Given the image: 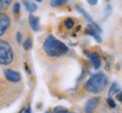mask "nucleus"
<instances>
[{
	"mask_svg": "<svg viewBox=\"0 0 122 113\" xmlns=\"http://www.w3.org/2000/svg\"><path fill=\"white\" fill-rule=\"evenodd\" d=\"M17 43H22V33L20 32L17 33Z\"/></svg>",
	"mask_w": 122,
	"mask_h": 113,
	"instance_id": "nucleus-19",
	"label": "nucleus"
},
{
	"mask_svg": "<svg viewBox=\"0 0 122 113\" xmlns=\"http://www.w3.org/2000/svg\"><path fill=\"white\" fill-rule=\"evenodd\" d=\"M67 1H68V0H51L50 5H51L52 7H60L62 5L67 4Z\"/></svg>",
	"mask_w": 122,
	"mask_h": 113,
	"instance_id": "nucleus-12",
	"label": "nucleus"
},
{
	"mask_svg": "<svg viewBox=\"0 0 122 113\" xmlns=\"http://www.w3.org/2000/svg\"><path fill=\"white\" fill-rule=\"evenodd\" d=\"M97 1H98V0H87V2H88L89 5H92V6L96 5V4H97Z\"/></svg>",
	"mask_w": 122,
	"mask_h": 113,
	"instance_id": "nucleus-21",
	"label": "nucleus"
},
{
	"mask_svg": "<svg viewBox=\"0 0 122 113\" xmlns=\"http://www.w3.org/2000/svg\"><path fill=\"white\" fill-rule=\"evenodd\" d=\"M9 26H10V19L6 14L1 11L0 13V36H2L8 31Z\"/></svg>",
	"mask_w": 122,
	"mask_h": 113,
	"instance_id": "nucleus-4",
	"label": "nucleus"
},
{
	"mask_svg": "<svg viewBox=\"0 0 122 113\" xmlns=\"http://www.w3.org/2000/svg\"><path fill=\"white\" fill-rule=\"evenodd\" d=\"M61 113H74V112H70V111H67V110H65L63 112H61Z\"/></svg>",
	"mask_w": 122,
	"mask_h": 113,
	"instance_id": "nucleus-24",
	"label": "nucleus"
},
{
	"mask_svg": "<svg viewBox=\"0 0 122 113\" xmlns=\"http://www.w3.org/2000/svg\"><path fill=\"white\" fill-rule=\"evenodd\" d=\"M23 46H24V49H25V50H27V51H28V50H30V49H32V46H33L32 40H30V39H27L26 41L23 43Z\"/></svg>",
	"mask_w": 122,
	"mask_h": 113,
	"instance_id": "nucleus-15",
	"label": "nucleus"
},
{
	"mask_svg": "<svg viewBox=\"0 0 122 113\" xmlns=\"http://www.w3.org/2000/svg\"><path fill=\"white\" fill-rule=\"evenodd\" d=\"M25 113H30V106H26V110H25Z\"/></svg>",
	"mask_w": 122,
	"mask_h": 113,
	"instance_id": "nucleus-23",
	"label": "nucleus"
},
{
	"mask_svg": "<svg viewBox=\"0 0 122 113\" xmlns=\"http://www.w3.org/2000/svg\"><path fill=\"white\" fill-rule=\"evenodd\" d=\"M45 113H53V112H52V111H46Z\"/></svg>",
	"mask_w": 122,
	"mask_h": 113,
	"instance_id": "nucleus-25",
	"label": "nucleus"
},
{
	"mask_svg": "<svg viewBox=\"0 0 122 113\" xmlns=\"http://www.w3.org/2000/svg\"><path fill=\"white\" fill-rule=\"evenodd\" d=\"M19 10H20V5L18 4V2H16V4L14 5V8H13V11L15 15H18L19 14Z\"/></svg>",
	"mask_w": 122,
	"mask_h": 113,
	"instance_id": "nucleus-16",
	"label": "nucleus"
},
{
	"mask_svg": "<svg viewBox=\"0 0 122 113\" xmlns=\"http://www.w3.org/2000/svg\"><path fill=\"white\" fill-rule=\"evenodd\" d=\"M119 92H120V85L118 83H113L111 85V88H110V91H109V95L113 96L115 94H118Z\"/></svg>",
	"mask_w": 122,
	"mask_h": 113,
	"instance_id": "nucleus-10",
	"label": "nucleus"
},
{
	"mask_svg": "<svg viewBox=\"0 0 122 113\" xmlns=\"http://www.w3.org/2000/svg\"><path fill=\"white\" fill-rule=\"evenodd\" d=\"M43 50L50 56H60L68 52V46L65 43L58 41L54 36L49 35L43 43Z\"/></svg>",
	"mask_w": 122,
	"mask_h": 113,
	"instance_id": "nucleus-1",
	"label": "nucleus"
},
{
	"mask_svg": "<svg viewBox=\"0 0 122 113\" xmlns=\"http://www.w3.org/2000/svg\"><path fill=\"white\" fill-rule=\"evenodd\" d=\"M35 1H37V2H41V1H42V0H35Z\"/></svg>",
	"mask_w": 122,
	"mask_h": 113,
	"instance_id": "nucleus-26",
	"label": "nucleus"
},
{
	"mask_svg": "<svg viewBox=\"0 0 122 113\" xmlns=\"http://www.w3.org/2000/svg\"><path fill=\"white\" fill-rule=\"evenodd\" d=\"M86 56L89 58V60L92 61V63L94 66L95 69H98L101 67V58L96 52H86Z\"/></svg>",
	"mask_w": 122,
	"mask_h": 113,
	"instance_id": "nucleus-6",
	"label": "nucleus"
},
{
	"mask_svg": "<svg viewBox=\"0 0 122 113\" xmlns=\"http://www.w3.org/2000/svg\"><path fill=\"white\" fill-rule=\"evenodd\" d=\"M117 97H118V100L120 101V102H122V91L120 92V93H119V94H118V96H117Z\"/></svg>",
	"mask_w": 122,
	"mask_h": 113,
	"instance_id": "nucleus-22",
	"label": "nucleus"
},
{
	"mask_svg": "<svg viewBox=\"0 0 122 113\" xmlns=\"http://www.w3.org/2000/svg\"><path fill=\"white\" fill-rule=\"evenodd\" d=\"M75 25V21L72 18H67L65 21V27L66 28H68V30H71Z\"/></svg>",
	"mask_w": 122,
	"mask_h": 113,
	"instance_id": "nucleus-14",
	"label": "nucleus"
},
{
	"mask_svg": "<svg viewBox=\"0 0 122 113\" xmlns=\"http://www.w3.org/2000/svg\"><path fill=\"white\" fill-rule=\"evenodd\" d=\"M14 61V50L10 43L0 40V65L8 66Z\"/></svg>",
	"mask_w": 122,
	"mask_h": 113,
	"instance_id": "nucleus-3",
	"label": "nucleus"
},
{
	"mask_svg": "<svg viewBox=\"0 0 122 113\" xmlns=\"http://www.w3.org/2000/svg\"><path fill=\"white\" fill-rule=\"evenodd\" d=\"M66 109L63 106H56V109L53 110V113H61V112H63Z\"/></svg>",
	"mask_w": 122,
	"mask_h": 113,
	"instance_id": "nucleus-18",
	"label": "nucleus"
},
{
	"mask_svg": "<svg viewBox=\"0 0 122 113\" xmlns=\"http://www.w3.org/2000/svg\"><path fill=\"white\" fill-rule=\"evenodd\" d=\"M28 23H30V26L32 27V30L37 32L40 30V19L36 16H34L33 14H30L28 16Z\"/></svg>",
	"mask_w": 122,
	"mask_h": 113,
	"instance_id": "nucleus-7",
	"label": "nucleus"
},
{
	"mask_svg": "<svg viewBox=\"0 0 122 113\" xmlns=\"http://www.w3.org/2000/svg\"><path fill=\"white\" fill-rule=\"evenodd\" d=\"M106 102H107V104H109L110 108H115V106H117V105H115V102H114L111 97H109V98L106 100Z\"/></svg>",
	"mask_w": 122,
	"mask_h": 113,
	"instance_id": "nucleus-17",
	"label": "nucleus"
},
{
	"mask_svg": "<svg viewBox=\"0 0 122 113\" xmlns=\"http://www.w3.org/2000/svg\"><path fill=\"white\" fill-rule=\"evenodd\" d=\"M4 74H5L6 79H8L9 82H11V83H19L20 79H22L20 74L13 69H6L4 71Z\"/></svg>",
	"mask_w": 122,
	"mask_h": 113,
	"instance_id": "nucleus-5",
	"label": "nucleus"
},
{
	"mask_svg": "<svg viewBox=\"0 0 122 113\" xmlns=\"http://www.w3.org/2000/svg\"><path fill=\"white\" fill-rule=\"evenodd\" d=\"M98 105V100L97 98H91V100L87 101V103H86V112L87 113H92L94 110L96 109V106Z\"/></svg>",
	"mask_w": 122,
	"mask_h": 113,
	"instance_id": "nucleus-8",
	"label": "nucleus"
},
{
	"mask_svg": "<svg viewBox=\"0 0 122 113\" xmlns=\"http://www.w3.org/2000/svg\"><path fill=\"white\" fill-rule=\"evenodd\" d=\"M106 85H107L106 76L103 72H96V74L92 75L91 78L85 84V88L92 94H98L101 92H103Z\"/></svg>",
	"mask_w": 122,
	"mask_h": 113,
	"instance_id": "nucleus-2",
	"label": "nucleus"
},
{
	"mask_svg": "<svg viewBox=\"0 0 122 113\" xmlns=\"http://www.w3.org/2000/svg\"><path fill=\"white\" fill-rule=\"evenodd\" d=\"M23 4L26 7V9L30 11V13H34L37 10V6L33 2V1H30V0H23Z\"/></svg>",
	"mask_w": 122,
	"mask_h": 113,
	"instance_id": "nucleus-9",
	"label": "nucleus"
},
{
	"mask_svg": "<svg viewBox=\"0 0 122 113\" xmlns=\"http://www.w3.org/2000/svg\"><path fill=\"white\" fill-rule=\"evenodd\" d=\"M11 2H13V0H0V11L6 10Z\"/></svg>",
	"mask_w": 122,
	"mask_h": 113,
	"instance_id": "nucleus-11",
	"label": "nucleus"
},
{
	"mask_svg": "<svg viewBox=\"0 0 122 113\" xmlns=\"http://www.w3.org/2000/svg\"><path fill=\"white\" fill-rule=\"evenodd\" d=\"M110 13H111V7H110V6H107V7H106V13H105V18L109 16Z\"/></svg>",
	"mask_w": 122,
	"mask_h": 113,
	"instance_id": "nucleus-20",
	"label": "nucleus"
},
{
	"mask_svg": "<svg viewBox=\"0 0 122 113\" xmlns=\"http://www.w3.org/2000/svg\"><path fill=\"white\" fill-rule=\"evenodd\" d=\"M77 10H78V13L81 14V15H83V16H84L85 18H86L87 21H89V22H93V19H92L91 15H89L88 13H86V11H85V10H84V9L81 8V7H77Z\"/></svg>",
	"mask_w": 122,
	"mask_h": 113,
	"instance_id": "nucleus-13",
	"label": "nucleus"
}]
</instances>
